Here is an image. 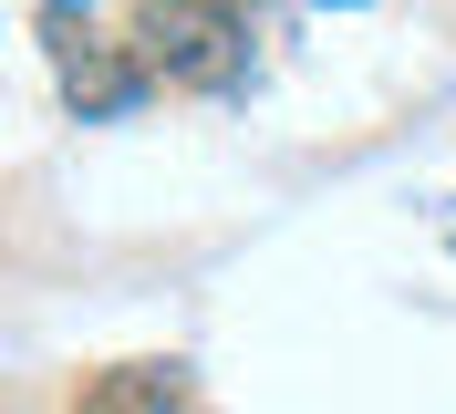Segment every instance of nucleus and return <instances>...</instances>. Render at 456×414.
Listing matches in <instances>:
<instances>
[{"label":"nucleus","instance_id":"1","mask_svg":"<svg viewBox=\"0 0 456 414\" xmlns=\"http://www.w3.org/2000/svg\"><path fill=\"white\" fill-rule=\"evenodd\" d=\"M125 42H135L145 83H167V93H218L249 73V21L228 0H145Z\"/></svg>","mask_w":456,"mask_h":414},{"label":"nucleus","instance_id":"2","mask_svg":"<svg viewBox=\"0 0 456 414\" xmlns=\"http://www.w3.org/2000/svg\"><path fill=\"white\" fill-rule=\"evenodd\" d=\"M198 384H187V362H114L73 394V414H187Z\"/></svg>","mask_w":456,"mask_h":414},{"label":"nucleus","instance_id":"3","mask_svg":"<svg viewBox=\"0 0 456 414\" xmlns=\"http://www.w3.org/2000/svg\"><path fill=\"white\" fill-rule=\"evenodd\" d=\"M62 93H73V114H125V104L145 93L135 42H94L84 62H62Z\"/></svg>","mask_w":456,"mask_h":414},{"label":"nucleus","instance_id":"4","mask_svg":"<svg viewBox=\"0 0 456 414\" xmlns=\"http://www.w3.org/2000/svg\"><path fill=\"white\" fill-rule=\"evenodd\" d=\"M42 42H53V62H84L94 53V0H42Z\"/></svg>","mask_w":456,"mask_h":414},{"label":"nucleus","instance_id":"5","mask_svg":"<svg viewBox=\"0 0 456 414\" xmlns=\"http://www.w3.org/2000/svg\"><path fill=\"white\" fill-rule=\"evenodd\" d=\"M228 11H239V0H228Z\"/></svg>","mask_w":456,"mask_h":414}]
</instances>
